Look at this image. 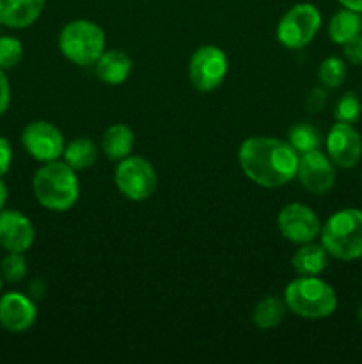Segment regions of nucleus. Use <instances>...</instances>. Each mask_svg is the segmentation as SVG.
<instances>
[{
	"label": "nucleus",
	"instance_id": "1",
	"mask_svg": "<svg viewBox=\"0 0 362 364\" xmlns=\"http://www.w3.org/2000/svg\"><path fill=\"white\" fill-rule=\"evenodd\" d=\"M298 155L287 141L256 135L241 142L238 162L252 183L265 188H279L297 176Z\"/></svg>",
	"mask_w": 362,
	"mask_h": 364
},
{
	"label": "nucleus",
	"instance_id": "2",
	"mask_svg": "<svg viewBox=\"0 0 362 364\" xmlns=\"http://www.w3.org/2000/svg\"><path fill=\"white\" fill-rule=\"evenodd\" d=\"M32 188L39 205L50 212H67L77 205L80 194L77 171L59 160L46 162L35 171Z\"/></svg>",
	"mask_w": 362,
	"mask_h": 364
},
{
	"label": "nucleus",
	"instance_id": "3",
	"mask_svg": "<svg viewBox=\"0 0 362 364\" xmlns=\"http://www.w3.org/2000/svg\"><path fill=\"white\" fill-rule=\"evenodd\" d=\"M284 302L302 318L322 320L337 309V294L318 276H298L284 290Z\"/></svg>",
	"mask_w": 362,
	"mask_h": 364
},
{
	"label": "nucleus",
	"instance_id": "4",
	"mask_svg": "<svg viewBox=\"0 0 362 364\" xmlns=\"http://www.w3.org/2000/svg\"><path fill=\"white\" fill-rule=\"evenodd\" d=\"M319 238L327 252L339 262L362 258V210L343 208L332 213L322 226Z\"/></svg>",
	"mask_w": 362,
	"mask_h": 364
},
{
	"label": "nucleus",
	"instance_id": "5",
	"mask_svg": "<svg viewBox=\"0 0 362 364\" xmlns=\"http://www.w3.org/2000/svg\"><path fill=\"white\" fill-rule=\"evenodd\" d=\"M59 50L77 66H94L105 52V32L91 20H73L60 31Z\"/></svg>",
	"mask_w": 362,
	"mask_h": 364
},
{
	"label": "nucleus",
	"instance_id": "6",
	"mask_svg": "<svg viewBox=\"0 0 362 364\" xmlns=\"http://www.w3.org/2000/svg\"><path fill=\"white\" fill-rule=\"evenodd\" d=\"M322 27V14L312 4H297L277 23V41L290 50H302L316 38Z\"/></svg>",
	"mask_w": 362,
	"mask_h": 364
},
{
	"label": "nucleus",
	"instance_id": "7",
	"mask_svg": "<svg viewBox=\"0 0 362 364\" xmlns=\"http://www.w3.org/2000/svg\"><path fill=\"white\" fill-rule=\"evenodd\" d=\"M116 187L130 201H146L156 191V171L144 156H130L119 160L114 173Z\"/></svg>",
	"mask_w": 362,
	"mask_h": 364
},
{
	"label": "nucleus",
	"instance_id": "8",
	"mask_svg": "<svg viewBox=\"0 0 362 364\" xmlns=\"http://www.w3.org/2000/svg\"><path fill=\"white\" fill-rule=\"evenodd\" d=\"M227 55L222 48L215 45L199 46L188 63V78L195 91H215L227 75Z\"/></svg>",
	"mask_w": 362,
	"mask_h": 364
},
{
	"label": "nucleus",
	"instance_id": "9",
	"mask_svg": "<svg viewBox=\"0 0 362 364\" xmlns=\"http://www.w3.org/2000/svg\"><path fill=\"white\" fill-rule=\"evenodd\" d=\"M277 228L280 235L291 244H309L319 237V217L304 203H290L277 215Z\"/></svg>",
	"mask_w": 362,
	"mask_h": 364
},
{
	"label": "nucleus",
	"instance_id": "10",
	"mask_svg": "<svg viewBox=\"0 0 362 364\" xmlns=\"http://www.w3.org/2000/svg\"><path fill=\"white\" fill-rule=\"evenodd\" d=\"M21 144L32 159L45 164L59 160L66 148L62 132L48 121L28 123L21 132Z\"/></svg>",
	"mask_w": 362,
	"mask_h": 364
},
{
	"label": "nucleus",
	"instance_id": "11",
	"mask_svg": "<svg viewBox=\"0 0 362 364\" xmlns=\"http://www.w3.org/2000/svg\"><path fill=\"white\" fill-rule=\"evenodd\" d=\"M327 155L339 169H351L362 156V139L353 124L336 121L325 139Z\"/></svg>",
	"mask_w": 362,
	"mask_h": 364
},
{
	"label": "nucleus",
	"instance_id": "12",
	"mask_svg": "<svg viewBox=\"0 0 362 364\" xmlns=\"http://www.w3.org/2000/svg\"><path fill=\"white\" fill-rule=\"evenodd\" d=\"M297 178L302 187L311 194H327L336 185V166L329 159V155L314 149V151L300 155Z\"/></svg>",
	"mask_w": 362,
	"mask_h": 364
},
{
	"label": "nucleus",
	"instance_id": "13",
	"mask_svg": "<svg viewBox=\"0 0 362 364\" xmlns=\"http://www.w3.org/2000/svg\"><path fill=\"white\" fill-rule=\"evenodd\" d=\"M35 231L27 215L18 210L0 212V247L7 252H25L32 247Z\"/></svg>",
	"mask_w": 362,
	"mask_h": 364
},
{
	"label": "nucleus",
	"instance_id": "14",
	"mask_svg": "<svg viewBox=\"0 0 362 364\" xmlns=\"http://www.w3.org/2000/svg\"><path fill=\"white\" fill-rule=\"evenodd\" d=\"M38 318V308L27 295L9 291L0 299V326L9 333L31 329Z\"/></svg>",
	"mask_w": 362,
	"mask_h": 364
},
{
	"label": "nucleus",
	"instance_id": "15",
	"mask_svg": "<svg viewBox=\"0 0 362 364\" xmlns=\"http://www.w3.org/2000/svg\"><path fill=\"white\" fill-rule=\"evenodd\" d=\"M46 0H0V23L11 28L31 27L45 9Z\"/></svg>",
	"mask_w": 362,
	"mask_h": 364
},
{
	"label": "nucleus",
	"instance_id": "16",
	"mask_svg": "<svg viewBox=\"0 0 362 364\" xmlns=\"http://www.w3.org/2000/svg\"><path fill=\"white\" fill-rule=\"evenodd\" d=\"M131 73V59L123 50H105L94 63V75L106 85H121Z\"/></svg>",
	"mask_w": 362,
	"mask_h": 364
},
{
	"label": "nucleus",
	"instance_id": "17",
	"mask_svg": "<svg viewBox=\"0 0 362 364\" xmlns=\"http://www.w3.org/2000/svg\"><path fill=\"white\" fill-rule=\"evenodd\" d=\"M330 255L322 244H302L291 258L295 272L298 276H319L329 267Z\"/></svg>",
	"mask_w": 362,
	"mask_h": 364
},
{
	"label": "nucleus",
	"instance_id": "18",
	"mask_svg": "<svg viewBox=\"0 0 362 364\" xmlns=\"http://www.w3.org/2000/svg\"><path fill=\"white\" fill-rule=\"evenodd\" d=\"M135 144V135L128 124L116 123L105 130L102 137V151L109 160H123L131 153Z\"/></svg>",
	"mask_w": 362,
	"mask_h": 364
},
{
	"label": "nucleus",
	"instance_id": "19",
	"mask_svg": "<svg viewBox=\"0 0 362 364\" xmlns=\"http://www.w3.org/2000/svg\"><path fill=\"white\" fill-rule=\"evenodd\" d=\"M361 13H355V11L343 7V9L337 11V13L330 18L329 38L334 45H346L350 39H353L355 36L361 34Z\"/></svg>",
	"mask_w": 362,
	"mask_h": 364
},
{
	"label": "nucleus",
	"instance_id": "20",
	"mask_svg": "<svg viewBox=\"0 0 362 364\" xmlns=\"http://www.w3.org/2000/svg\"><path fill=\"white\" fill-rule=\"evenodd\" d=\"M286 302L284 299L275 297V295H270V297L261 299V301L256 304L254 311H252V323H254L258 329H275L283 323L284 316H286Z\"/></svg>",
	"mask_w": 362,
	"mask_h": 364
},
{
	"label": "nucleus",
	"instance_id": "21",
	"mask_svg": "<svg viewBox=\"0 0 362 364\" xmlns=\"http://www.w3.org/2000/svg\"><path fill=\"white\" fill-rule=\"evenodd\" d=\"M64 162L75 171H85L96 162L98 159V148H96L94 141L89 137H75L70 141L64 148Z\"/></svg>",
	"mask_w": 362,
	"mask_h": 364
},
{
	"label": "nucleus",
	"instance_id": "22",
	"mask_svg": "<svg viewBox=\"0 0 362 364\" xmlns=\"http://www.w3.org/2000/svg\"><path fill=\"white\" fill-rule=\"evenodd\" d=\"M287 142L298 155H304V153L319 149L322 139H319V132L312 124L297 123L287 132Z\"/></svg>",
	"mask_w": 362,
	"mask_h": 364
},
{
	"label": "nucleus",
	"instance_id": "23",
	"mask_svg": "<svg viewBox=\"0 0 362 364\" xmlns=\"http://www.w3.org/2000/svg\"><path fill=\"white\" fill-rule=\"evenodd\" d=\"M348 68L341 57H327L318 68V80L325 89H337L346 78Z\"/></svg>",
	"mask_w": 362,
	"mask_h": 364
},
{
	"label": "nucleus",
	"instance_id": "24",
	"mask_svg": "<svg viewBox=\"0 0 362 364\" xmlns=\"http://www.w3.org/2000/svg\"><path fill=\"white\" fill-rule=\"evenodd\" d=\"M362 116V103L353 91H348L337 100L336 109H334V117L341 123H357Z\"/></svg>",
	"mask_w": 362,
	"mask_h": 364
},
{
	"label": "nucleus",
	"instance_id": "25",
	"mask_svg": "<svg viewBox=\"0 0 362 364\" xmlns=\"http://www.w3.org/2000/svg\"><path fill=\"white\" fill-rule=\"evenodd\" d=\"M23 57V45L20 39L4 36L0 38V70H11L16 66Z\"/></svg>",
	"mask_w": 362,
	"mask_h": 364
},
{
	"label": "nucleus",
	"instance_id": "26",
	"mask_svg": "<svg viewBox=\"0 0 362 364\" xmlns=\"http://www.w3.org/2000/svg\"><path fill=\"white\" fill-rule=\"evenodd\" d=\"M0 272L4 279L11 283H18L27 274V262L23 258V252H9L0 263Z\"/></svg>",
	"mask_w": 362,
	"mask_h": 364
},
{
	"label": "nucleus",
	"instance_id": "27",
	"mask_svg": "<svg viewBox=\"0 0 362 364\" xmlns=\"http://www.w3.org/2000/svg\"><path fill=\"white\" fill-rule=\"evenodd\" d=\"M327 100H329V95H327V89L323 87H314L307 92L305 96V110L309 114H318L325 109Z\"/></svg>",
	"mask_w": 362,
	"mask_h": 364
},
{
	"label": "nucleus",
	"instance_id": "28",
	"mask_svg": "<svg viewBox=\"0 0 362 364\" xmlns=\"http://www.w3.org/2000/svg\"><path fill=\"white\" fill-rule=\"evenodd\" d=\"M344 59L353 66H362V34L355 36L353 39L343 45Z\"/></svg>",
	"mask_w": 362,
	"mask_h": 364
},
{
	"label": "nucleus",
	"instance_id": "29",
	"mask_svg": "<svg viewBox=\"0 0 362 364\" xmlns=\"http://www.w3.org/2000/svg\"><path fill=\"white\" fill-rule=\"evenodd\" d=\"M11 162H13V149H11L9 141L0 135V178L9 173Z\"/></svg>",
	"mask_w": 362,
	"mask_h": 364
},
{
	"label": "nucleus",
	"instance_id": "30",
	"mask_svg": "<svg viewBox=\"0 0 362 364\" xmlns=\"http://www.w3.org/2000/svg\"><path fill=\"white\" fill-rule=\"evenodd\" d=\"M9 102H11L9 82H7V77L6 73H4V70H0V116L9 109Z\"/></svg>",
	"mask_w": 362,
	"mask_h": 364
},
{
	"label": "nucleus",
	"instance_id": "31",
	"mask_svg": "<svg viewBox=\"0 0 362 364\" xmlns=\"http://www.w3.org/2000/svg\"><path fill=\"white\" fill-rule=\"evenodd\" d=\"M346 9L355 11V13H362V0H337Z\"/></svg>",
	"mask_w": 362,
	"mask_h": 364
},
{
	"label": "nucleus",
	"instance_id": "32",
	"mask_svg": "<svg viewBox=\"0 0 362 364\" xmlns=\"http://www.w3.org/2000/svg\"><path fill=\"white\" fill-rule=\"evenodd\" d=\"M6 201H7V188L6 185L2 183V180H0V212H2L4 206H6Z\"/></svg>",
	"mask_w": 362,
	"mask_h": 364
},
{
	"label": "nucleus",
	"instance_id": "33",
	"mask_svg": "<svg viewBox=\"0 0 362 364\" xmlns=\"http://www.w3.org/2000/svg\"><path fill=\"white\" fill-rule=\"evenodd\" d=\"M357 318H358V322L362 323V306H361V308H358V311H357Z\"/></svg>",
	"mask_w": 362,
	"mask_h": 364
},
{
	"label": "nucleus",
	"instance_id": "34",
	"mask_svg": "<svg viewBox=\"0 0 362 364\" xmlns=\"http://www.w3.org/2000/svg\"><path fill=\"white\" fill-rule=\"evenodd\" d=\"M0 290H2V274H0Z\"/></svg>",
	"mask_w": 362,
	"mask_h": 364
}]
</instances>
